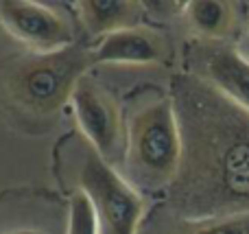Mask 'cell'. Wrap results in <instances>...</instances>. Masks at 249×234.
Returning a JSON list of instances; mask_svg holds the SVG:
<instances>
[{
	"instance_id": "obj_1",
	"label": "cell",
	"mask_w": 249,
	"mask_h": 234,
	"mask_svg": "<svg viewBox=\"0 0 249 234\" xmlns=\"http://www.w3.org/2000/svg\"><path fill=\"white\" fill-rule=\"evenodd\" d=\"M181 160L164 204L190 219L249 215V112L188 72L171 79Z\"/></svg>"
},
{
	"instance_id": "obj_2",
	"label": "cell",
	"mask_w": 249,
	"mask_h": 234,
	"mask_svg": "<svg viewBox=\"0 0 249 234\" xmlns=\"http://www.w3.org/2000/svg\"><path fill=\"white\" fill-rule=\"evenodd\" d=\"M92 66V48L81 42L53 53L4 57L0 59V116L22 134H46Z\"/></svg>"
},
{
	"instance_id": "obj_3",
	"label": "cell",
	"mask_w": 249,
	"mask_h": 234,
	"mask_svg": "<svg viewBox=\"0 0 249 234\" xmlns=\"http://www.w3.org/2000/svg\"><path fill=\"white\" fill-rule=\"evenodd\" d=\"M123 178L140 195H164L181 160V134L171 92L138 86L123 99Z\"/></svg>"
},
{
	"instance_id": "obj_4",
	"label": "cell",
	"mask_w": 249,
	"mask_h": 234,
	"mask_svg": "<svg viewBox=\"0 0 249 234\" xmlns=\"http://www.w3.org/2000/svg\"><path fill=\"white\" fill-rule=\"evenodd\" d=\"M53 173L64 195L79 191L90 199L101 234H138L146 213L142 195L79 129L66 131L55 143Z\"/></svg>"
},
{
	"instance_id": "obj_5",
	"label": "cell",
	"mask_w": 249,
	"mask_h": 234,
	"mask_svg": "<svg viewBox=\"0 0 249 234\" xmlns=\"http://www.w3.org/2000/svg\"><path fill=\"white\" fill-rule=\"evenodd\" d=\"M68 217L64 193L42 186L0 191V234H68Z\"/></svg>"
},
{
	"instance_id": "obj_6",
	"label": "cell",
	"mask_w": 249,
	"mask_h": 234,
	"mask_svg": "<svg viewBox=\"0 0 249 234\" xmlns=\"http://www.w3.org/2000/svg\"><path fill=\"white\" fill-rule=\"evenodd\" d=\"M184 72L195 74L249 112V59L236 46L190 39L184 46Z\"/></svg>"
},
{
	"instance_id": "obj_7",
	"label": "cell",
	"mask_w": 249,
	"mask_h": 234,
	"mask_svg": "<svg viewBox=\"0 0 249 234\" xmlns=\"http://www.w3.org/2000/svg\"><path fill=\"white\" fill-rule=\"evenodd\" d=\"M0 24L35 53H53L77 42L74 20L55 4L2 0Z\"/></svg>"
},
{
	"instance_id": "obj_8",
	"label": "cell",
	"mask_w": 249,
	"mask_h": 234,
	"mask_svg": "<svg viewBox=\"0 0 249 234\" xmlns=\"http://www.w3.org/2000/svg\"><path fill=\"white\" fill-rule=\"evenodd\" d=\"M72 108L79 131L105 160L116 166L118 158L124 156L121 143L123 114L118 112V105L114 103L109 92L94 77L86 74L72 92Z\"/></svg>"
},
{
	"instance_id": "obj_9",
	"label": "cell",
	"mask_w": 249,
	"mask_h": 234,
	"mask_svg": "<svg viewBox=\"0 0 249 234\" xmlns=\"http://www.w3.org/2000/svg\"><path fill=\"white\" fill-rule=\"evenodd\" d=\"M166 57L164 37L146 26L121 29L101 37L92 48V64H160Z\"/></svg>"
},
{
	"instance_id": "obj_10",
	"label": "cell",
	"mask_w": 249,
	"mask_h": 234,
	"mask_svg": "<svg viewBox=\"0 0 249 234\" xmlns=\"http://www.w3.org/2000/svg\"><path fill=\"white\" fill-rule=\"evenodd\" d=\"M138 234H249V215L190 219L177 215L164 201H158L144 213Z\"/></svg>"
},
{
	"instance_id": "obj_11",
	"label": "cell",
	"mask_w": 249,
	"mask_h": 234,
	"mask_svg": "<svg viewBox=\"0 0 249 234\" xmlns=\"http://www.w3.org/2000/svg\"><path fill=\"white\" fill-rule=\"evenodd\" d=\"M79 20L83 29L90 35H105L121 29L140 26V18L144 13V7L136 2H112V0H88L79 2Z\"/></svg>"
},
{
	"instance_id": "obj_12",
	"label": "cell",
	"mask_w": 249,
	"mask_h": 234,
	"mask_svg": "<svg viewBox=\"0 0 249 234\" xmlns=\"http://www.w3.org/2000/svg\"><path fill=\"white\" fill-rule=\"evenodd\" d=\"M184 16L199 39L223 42L234 29V7L228 2H188Z\"/></svg>"
},
{
	"instance_id": "obj_13",
	"label": "cell",
	"mask_w": 249,
	"mask_h": 234,
	"mask_svg": "<svg viewBox=\"0 0 249 234\" xmlns=\"http://www.w3.org/2000/svg\"><path fill=\"white\" fill-rule=\"evenodd\" d=\"M66 197H68V206H70L68 234H101L90 199L79 191L68 193Z\"/></svg>"
},
{
	"instance_id": "obj_14",
	"label": "cell",
	"mask_w": 249,
	"mask_h": 234,
	"mask_svg": "<svg viewBox=\"0 0 249 234\" xmlns=\"http://www.w3.org/2000/svg\"><path fill=\"white\" fill-rule=\"evenodd\" d=\"M238 51L243 53V55L249 59V24H247V29H245V33H243V37H241V42H238Z\"/></svg>"
}]
</instances>
